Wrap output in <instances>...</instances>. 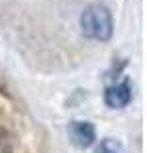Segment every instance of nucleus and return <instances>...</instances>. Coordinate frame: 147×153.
<instances>
[{
  "instance_id": "nucleus-3",
  "label": "nucleus",
  "mask_w": 147,
  "mask_h": 153,
  "mask_svg": "<svg viewBox=\"0 0 147 153\" xmlns=\"http://www.w3.org/2000/svg\"><path fill=\"white\" fill-rule=\"evenodd\" d=\"M133 100V90H131V84L129 82H121L117 86H110L104 92V102L108 108H125V106L131 104Z\"/></svg>"
},
{
  "instance_id": "nucleus-5",
  "label": "nucleus",
  "mask_w": 147,
  "mask_h": 153,
  "mask_svg": "<svg viewBox=\"0 0 147 153\" xmlns=\"http://www.w3.org/2000/svg\"><path fill=\"white\" fill-rule=\"evenodd\" d=\"M0 153H12V141L10 135L0 127Z\"/></svg>"
},
{
  "instance_id": "nucleus-2",
  "label": "nucleus",
  "mask_w": 147,
  "mask_h": 153,
  "mask_svg": "<svg viewBox=\"0 0 147 153\" xmlns=\"http://www.w3.org/2000/svg\"><path fill=\"white\" fill-rule=\"evenodd\" d=\"M68 135L78 149H86L96 141V129L88 120H74L68 125Z\"/></svg>"
},
{
  "instance_id": "nucleus-1",
  "label": "nucleus",
  "mask_w": 147,
  "mask_h": 153,
  "mask_svg": "<svg viewBox=\"0 0 147 153\" xmlns=\"http://www.w3.org/2000/svg\"><path fill=\"white\" fill-rule=\"evenodd\" d=\"M80 27L88 39L108 41L112 37V16L102 4H90L80 16Z\"/></svg>"
},
{
  "instance_id": "nucleus-4",
  "label": "nucleus",
  "mask_w": 147,
  "mask_h": 153,
  "mask_svg": "<svg viewBox=\"0 0 147 153\" xmlns=\"http://www.w3.org/2000/svg\"><path fill=\"white\" fill-rule=\"evenodd\" d=\"M94 153H127V151H125V147H122L119 141H114V139H104V141H100V145L96 147Z\"/></svg>"
}]
</instances>
